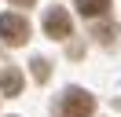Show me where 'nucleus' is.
Listing matches in <instances>:
<instances>
[{"mask_svg": "<svg viewBox=\"0 0 121 117\" xmlns=\"http://www.w3.org/2000/svg\"><path fill=\"white\" fill-rule=\"evenodd\" d=\"M0 40L11 44V48H18V44L30 40V22L22 18V15L8 11V15H0Z\"/></svg>", "mask_w": 121, "mask_h": 117, "instance_id": "obj_1", "label": "nucleus"}, {"mask_svg": "<svg viewBox=\"0 0 121 117\" xmlns=\"http://www.w3.org/2000/svg\"><path fill=\"white\" fill-rule=\"evenodd\" d=\"M92 110H95V99L84 88H70L62 95V117H92Z\"/></svg>", "mask_w": 121, "mask_h": 117, "instance_id": "obj_2", "label": "nucleus"}, {"mask_svg": "<svg viewBox=\"0 0 121 117\" xmlns=\"http://www.w3.org/2000/svg\"><path fill=\"white\" fill-rule=\"evenodd\" d=\"M44 29H48V37H55V40H66V37L73 33V22H70V15L62 11V7H52V11L44 15Z\"/></svg>", "mask_w": 121, "mask_h": 117, "instance_id": "obj_3", "label": "nucleus"}, {"mask_svg": "<svg viewBox=\"0 0 121 117\" xmlns=\"http://www.w3.org/2000/svg\"><path fill=\"white\" fill-rule=\"evenodd\" d=\"M0 92H4V95H18V92H22V73H18L15 66L0 73Z\"/></svg>", "mask_w": 121, "mask_h": 117, "instance_id": "obj_4", "label": "nucleus"}, {"mask_svg": "<svg viewBox=\"0 0 121 117\" xmlns=\"http://www.w3.org/2000/svg\"><path fill=\"white\" fill-rule=\"evenodd\" d=\"M73 4H77V11L84 18H99V15L110 11V0H73Z\"/></svg>", "mask_w": 121, "mask_h": 117, "instance_id": "obj_5", "label": "nucleus"}, {"mask_svg": "<svg viewBox=\"0 0 121 117\" xmlns=\"http://www.w3.org/2000/svg\"><path fill=\"white\" fill-rule=\"evenodd\" d=\"M33 77H37V80H48V62H44V58H33Z\"/></svg>", "mask_w": 121, "mask_h": 117, "instance_id": "obj_6", "label": "nucleus"}, {"mask_svg": "<svg viewBox=\"0 0 121 117\" xmlns=\"http://www.w3.org/2000/svg\"><path fill=\"white\" fill-rule=\"evenodd\" d=\"M92 37H99L103 44H110V40H114V26H95V33H92Z\"/></svg>", "mask_w": 121, "mask_h": 117, "instance_id": "obj_7", "label": "nucleus"}, {"mask_svg": "<svg viewBox=\"0 0 121 117\" xmlns=\"http://www.w3.org/2000/svg\"><path fill=\"white\" fill-rule=\"evenodd\" d=\"M15 7H33V0H11Z\"/></svg>", "mask_w": 121, "mask_h": 117, "instance_id": "obj_8", "label": "nucleus"}]
</instances>
